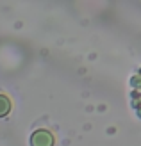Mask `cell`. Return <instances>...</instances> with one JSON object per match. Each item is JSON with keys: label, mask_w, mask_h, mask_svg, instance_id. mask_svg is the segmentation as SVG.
Returning a JSON list of instances; mask_svg holds the SVG:
<instances>
[{"label": "cell", "mask_w": 141, "mask_h": 146, "mask_svg": "<svg viewBox=\"0 0 141 146\" xmlns=\"http://www.w3.org/2000/svg\"><path fill=\"white\" fill-rule=\"evenodd\" d=\"M54 135H52V132H48V130H36V132H32L31 135V146H54Z\"/></svg>", "instance_id": "obj_1"}, {"label": "cell", "mask_w": 141, "mask_h": 146, "mask_svg": "<svg viewBox=\"0 0 141 146\" xmlns=\"http://www.w3.org/2000/svg\"><path fill=\"white\" fill-rule=\"evenodd\" d=\"M11 100H9V96L7 94H4V93H0V118H4V116H7L11 112Z\"/></svg>", "instance_id": "obj_2"}]
</instances>
